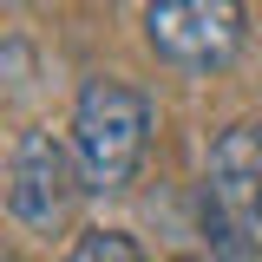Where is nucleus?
Returning a JSON list of instances; mask_svg holds the SVG:
<instances>
[{"instance_id": "nucleus-1", "label": "nucleus", "mask_w": 262, "mask_h": 262, "mask_svg": "<svg viewBox=\"0 0 262 262\" xmlns=\"http://www.w3.org/2000/svg\"><path fill=\"white\" fill-rule=\"evenodd\" d=\"M144 131H151V98L125 79H92L72 112V158L92 196H112L131 184V170L144 158Z\"/></svg>"}, {"instance_id": "nucleus-5", "label": "nucleus", "mask_w": 262, "mask_h": 262, "mask_svg": "<svg viewBox=\"0 0 262 262\" xmlns=\"http://www.w3.org/2000/svg\"><path fill=\"white\" fill-rule=\"evenodd\" d=\"M66 262H144V249L131 243L125 229H85V236L72 243Z\"/></svg>"}, {"instance_id": "nucleus-2", "label": "nucleus", "mask_w": 262, "mask_h": 262, "mask_svg": "<svg viewBox=\"0 0 262 262\" xmlns=\"http://www.w3.org/2000/svg\"><path fill=\"white\" fill-rule=\"evenodd\" d=\"M79 190H85L79 158L66 151L53 131L27 125L20 138H13V151H7V210H13V223H20V229H33V236L66 229Z\"/></svg>"}, {"instance_id": "nucleus-3", "label": "nucleus", "mask_w": 262, "mask_h": 262, "mask_svg": "<svg viewBox=\"0 0 262 262\" xmlns=\"http://www.w3.org/2000/svg\"><path fill=\"white\" fill-rule=\"evenodd\" d=\"M144 39L158 59L184 72H216L243 46V13L229 0H164V7H144Z\"/></svg>"}, {"instance_id": "nucleus-4", "label": "nucleus", "mask_w": 262, "mask_h": 262, "mask_svg": "<svg viewBox=\"0 0 262 262\" xmlns=\"http://www.w3.org/2000/svg\"><path fill=\"white\" fill-rule=\"evenodd\" d=\"M210 210L262 262V125H236L210 151Z\"/></svg>"}]
</instances>
